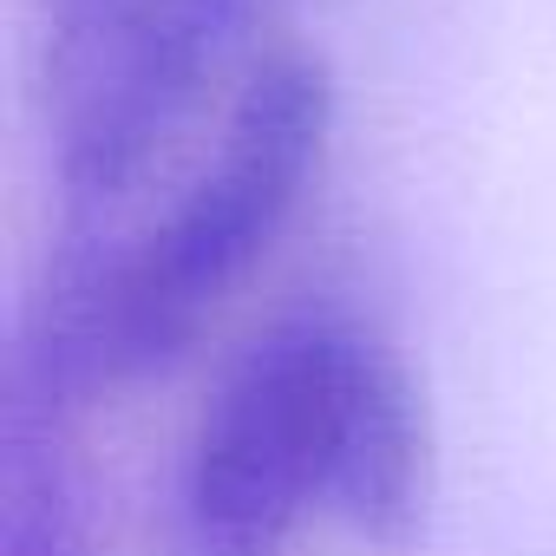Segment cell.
Instances as JSON below:
<instances>
[{
    "instance_id": "1",
    "label": "cell",
    "mask_w": 556,
    "mask_h": 556,
    "mask_svg": "<svg viewBox=\"0 0 556 556\" xmlns=\"http://www.w3.org/2000/svg\"><path fill=\"white\" fill-rule=\"evenodd\" d=\"M334 138V73L315 47H275L249 66L216 164L184 203L112 262V361L118 387L164 374L210 308L262 262L295 216Z\"/></svg>"
},
{
    "instance_id": "2",
    "label": "cell",
    "mask_w": 556,
    "mask_h": 556,
    "mask_svg": "<svg viewBox=\"0 0 556 556\" xmlns=\"http://www.w3.org/2000/svg\"><path fill=\"white\" fill-rule=\"evenodd\" d=\"M341 315H302L249 341L197 419L184 465V523L197 556H282L315 497H328Z\"/></svg>"
},
{
    "instance_id": "3",
    "label": "cell",
    "mask_w": 556,
    "mask_h": 556,
    "mask_svg": "<svg viewBox=\"0 0 556 556\" xmlns=\"http://www.w3.org/2000/svg\"><path fill=\"white\" fill-rule=\"evenodd\" d=\"M268 0H144L112 60L60 105V184L73 203H112L184 125L223 53Z\"/></svg>"
},
{
    "instance_id": "4",
    "label": "cell",
    "mask_w": 556,
    "mask_h": 556,
    "mask_svg": "<svg viewBox=\"0 0 556 556\" xmlns=\"http://www.w3.org/2000/svg\"><path fill=\"white\" fill-rule=\"evenodd\" d=\"M328 504L380 549H406L432 510V419L400 348L361 321H341L334 348V439Z\"/></svg>"
},
{
    "instance_id": "5",
    "label": "cell",
    "mask_w": 556,
    "mask_h": 556,
    "mask_svg": "<svg viewBox=\"0 0 556 556\" xmlns=\"http://www.w3.org/2000/svg\"><path fill=\"white\" fill-rule=\"evenodd\" d=\"M0 556H86L73 413L0 387Z\"/></svg>"
},
{
    "instance_id": "6",
    "label": "cell",
    "mask_w": 556,
    "mask_h": 556,
    "mask_svg": "<svg viewBox=\"0 0 556 556\" xmlns=\"http://www.w3.org/2000/svg\"><path fill=\"white\" fill-rule=\"evenodd\" d=\"M144 0H47V92L66 105L131 34Z\"/></svg>"
}]
</instances>
